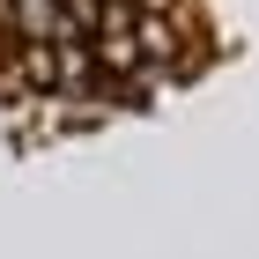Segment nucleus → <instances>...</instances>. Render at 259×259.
Returning a JSON list of instances; mask_svg holds the SVG:
<instances>
[{
	"label": "nucleus",
	"instance_id": "nucleus-1",
	"mask_svg": "<svg viewBox=\"0 0 259 259\" xmlns=\"http://www.w3.org/2000/svg\"><path fill=\"white\" fill-rule=\"evenodd\" d=\"M207 0H0V104L30 119H111L215 60Z\"/></svg>",
	"mask_w": 259,
	"mask_h": 259
}]
</instances>
